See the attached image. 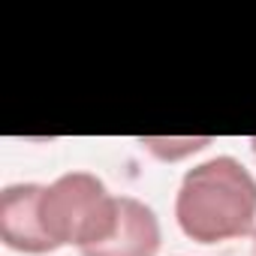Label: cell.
I'll return each instance as SVG.
<instances>
[{
  "mask_svg": "<svg viewBox=\"0 0 256 256\" xmlns=\"http://www.w3.org/2000/svg\"><path fill=\"white\" fill-rule=\"evenodd\" d=\"M175 220L196 244H220L256 232V178L235 157L193 166L175 196Z\"/></svg>",
  "mask_w": 256,
  "mask_h": 256,
  "instance_id": "1",
  "label": "cell"
},
{
  "mask_svg": "<svg viewBox=\"0 0 256 256\" xmlns=\"http://www.w3.org/2000/svg\"><path fill=\"white\" fill-rule=\"evenodd\" d=\"M46 184H10L0 190V241L18 253L58 250L40 223V196Z\"/></svg>",
  "mask_w": 256,
  "mask_h": 256,
  "instance_id": "3",
  "label": "cell"
},
{
  "mask_svg": "<svg viewBox=\"0 0 256 256\" xmlns=\"http://www.w3.org/2000/svg\"><path fill=\"white\" fill-rule=\"evenodd\" d=\"M40 223L54 247H96L118 226V196L90 172H66L42 187Z\"/></svg>",
  "mask_w": 256,
  "mask_h": 256,
  "instance_id": "2",
  "label": "cell"
},
{
  "mask_svg": "<svg viewBox=\"0 0 256 256\" xmlns=\"http://www.w3.org/2000/svg\"><path fill=\"white\" fill-rule=\"evenodd\" d=\"M250 148H253V154H256V136H253V139H250Z\"/></svg>",
  "mask_w": 256,
  "mask_h": 256,
  "instance_id": "6",
  "label": "cell"
},
{
  "mask_svg": "<svg viewBox=\"0 0 256 256\" xmlns=\"http://www.w3.org/2000/svg\"><path fill=\"white\" fill-rule=\"evenodd\" d=\"M139 145H145L151 154L163 157V160H181L187 154L202 151L205 145H211V139H139Z\"/></svg>",
  "mask_w": 256,
  "mask_h": 256,
  "instance_id": "5",
  "label": "cell"
},
{
  "mask_svg": "<svg viewBox=\"0 0 256 256\" xmlns=\"http://www.w3.org/2000/svg\"><path fill=\"white\" fill-rule=\"evenodd\" d=\"M250 256H256V232H253V253Z\"/></svg>",
  "mask_w": 256,
  "mask_h": 256,
  "instance_id": "7",
  "label": "cell"
},
{
  "mask_svg": "<svg viewBox=\"0 0 256 256\" xmlns=\"http://www.w3.org/2000/svg\"><path fill=\"white\" fill-rule=\"evenodd\" d=\"M160 250V220L157 214L133 199V196H118V226L114 232L96 244L78 250L82 256H157Z\"/></svg>",
  "mask_w": 256,
  "mask_h": 256,
  "instance_id": "4",
  "label": "cell"
}]
</instances>
